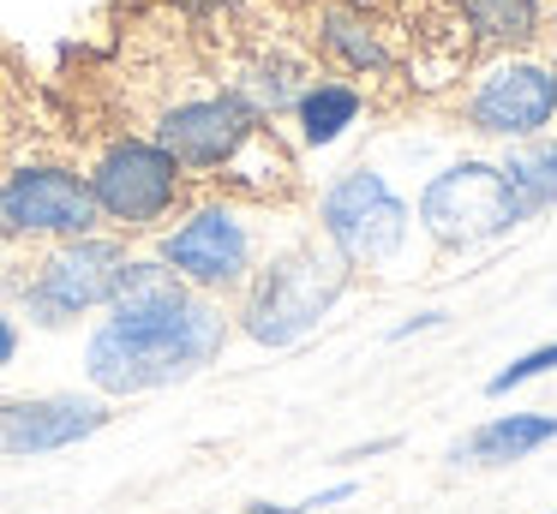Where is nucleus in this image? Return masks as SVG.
<instances>
[{"label":"nucleus","instance_id":"obj_3","mask_svg":"<svg viewBox=\"0 0 557 514\" xmlns=\"http://www.w3.org/2000/svg\"><path fill=\"white\" fill-rule=\"evenodd\" d=\"M121 263H126V239H102V234L30 239V251L7 258L0 293L13 299L30 323H42V329H66L73 317L109 305V287Z\"/></svg>","mask_w":557,"mask_h":514},{"label":"nucleus","instance_id":"obj_16","mask_svg":"<svg viewBox=\"0 0 557 514\" xmlns=\"http://www.w3.org/2000/svg\"><path fill=\"white\" fill-rule=\"evenodd\" d=\"M354 490H360V485H354V478H348V485H330V490H318V497H306L300 509H330V502H348Z\"/></svg>","mask_w":557,"mask_h":514},{"label":"nucleus","instance_id":"obj_6","mask_svg":"<svg viewBox=\"0 0 557 514\" xmlns=\"http://www.w3.org/2000/svg\"><path fill=\"white\" fill-rule=\"evenodd\" d=\"M318 222H324V239L354 269L360 263L366 269H389L408 246V203L372 167H348L342 179H330L324 198H318Z\"/></svg>","mask_w":557,"mask_h":514},{"label":"nucleus","instance_id":"obj_9","mask_svg":"<svg viewBox=\"0 0 557 514\" xmlns=\"http://www.w3.org/2000/svg\"><path fill=\"white\" fill-rule=\"evenodd\" d=\"M461 120L485 138H540L557 120V84L552 66H533V60H504L492 66L461 102Z\"/></svg>","mask_w":557,"mask_h":514},{"label":"nucleus","instance_id":"obj_2","mask_svg":"<svg viewBox=\"0 0 557 514\" xmlns=\"http://www.w3.org/2000/svg\"><path fill=\"white\" fill-rule=\"evenodd\" d=\"M61 120L73 126L66 138L78 143V174H85L90 198H97L102 222H109L114 234H150V227L174 222V215H186L205 198V186H198L162 143H150L145 131L121 126V120H114L109 108H97L90 96L66 90Z\"/></svg>","mask_w":557,"mask_h":514},{"label":"nucleus","instance_id":"obj_13","mask_svg":"<svg viewBox=\"0 0 557 514\" xmlns=\"http://www.w3.org/2000/svg\"><path fill=\"white\" fill-rule=\"evenodd\" d=\"M366 108V96L354 90V84L342 78H312L306 84V96L294 102V114H300V138L306 143H336L342 126H354Z\"/></svg>","mask_w":557,"mask_h":514},{"label":"nucleus","instance_id":"obj_10","mask_svg":"<svg viewBox=\"0 0 557 514\" xmlns=\"http://www.w3.org/2000/svg\"><path fill=\"white\" fill-rule=\"evenodd\" d=\"M109 425V401L90 394H25L0 401V454H54L97 437Z\"/></svg>","mask_w":557,"mask_h":514},{"label":"nucleus","instance_id":"obj_11","mask_svg":"<svg viewBox=\"0 0 557 514\" xmlns=\"http://www.w3.org/2000/svg\"><path fill=\"white\" fill-rule=\"evenodd\" d=\"M306 24H312L306 42H312L318 54H330L342 72H354V78H389V72H396V54H389L384 30H377L360 7H348V0H318V7L306 12Z\"/></svg>","mask_w":557,"mask_h":514},{"label":"nucleus","instance_id":"obj_15","mask_svg":"<svg viewBox=\"0 0 557 514\" xmlns=\"http://www.w3.org/2000/svg\"><path fill=\"white\" fill-rule=\"evenodd\" d=\"M545 371H557V341H552V347H533V353H521L516 365H504L492 383H485V394H509V389H521V383L545 377Z\"/></svg>","mask_w":557,"mask_h":514},{"label":"nucleus","instance_id":"obj_8","mask_svg":"<svg viewBox=\"0 0 557 514\" xmlns=\"http://www.w3.org/2000/svg\"><path fill=\"white\" fill-rule=\"evenodd\" d=\"M252 227L234 215V198H198L181 215V227L162 234V263L193 293H240L252 281Z\"/></svg>","mask_w":557,"mask_h":514},{"label":"nucleus","instance_id":"obj_17","mask_svg":"<svg viewBox=\"0 0 557 514\" xmlns=\"http://www.w3.org/2000/svg\"><path fill=\"white\" fill-rule=\"evenodd\" d=\"M437 323H444V311H425V317H413V323H401V329H389V341H408V335L437 329Z\"/></svg>","mask_w":557,"mask_h":514},{"label":"nucleus","instance_id":"obj_21","mask_svg":"<svg viewBox=\"0 0 557 514\" xmlns=\"http://www.w3.org/2000/svg\"><path fill=\"white\" fill-rule=\"evenodd\" d=\"M0 246H7V222H0Z\"/></svg>","mask_w":557,"mask_h":514},{"label":"nucleus","instance_id":"obj_18","mask_svg":"<svg viewBox=\"0 0 557 514\" xmlns=\"http://www.w3.org/2000/svg\"><path fill=\"white\" fill-rule=\"evenodd\" d=\"M13 353H18V329H13V317L0 311V365H13Z\"/></svg>","mask_w":557,"mask_h":514},{"label":"nucleus","instance_id":"obj_12","mask_svg":"<svg viewBox=\"0 0 557 514\" xmlns=\"http://www.w3.org/2000/svg\"><path fill=\"white\" fill-rule=\"evenodd\" d=\"M557 442V413H504V418H485L468 442L449 449V461H468V466H509V461H528L533 449Z\"/></svg>","mask_w":557,"mask_h":514},{"label":"nucleus","instance_id":"obj_20","mask_svg":"<svg viewBox=\"0 0 557 514\" xmlns=\"http://www.w3.org/2000/svg\"><path fill=\"white\" fill-rule=\"evenodd\" d=\"M246 514H294V509H276V502H252Z\"/></svg>","mask_w":557,"mask_h":514},{"label":"nucleus","instance_id":"obj_4","mask_svg":"<svg viewBox=\"0 0 557 514\" xmlns=\"http://www.w3.org/2000/svg\"><path fill=\"white\" fill-rule=\"evenodd\" d=\"M354 263L342 258L336 246H294L282 258H270L258 269V281H246V299H240V329L252 335L258 347H294L306 329L330 317V305L342 299Z\"/></svg>","mask_w":557,"mask_h":514},{"label":"nucleus","instance_id":"obj_5","mask_svg":"<svg viewBox=\"0 0 557 514\" xmlns=\"http://www.w3.org/2000/svg\"><path fill=\"white\" fill-rule=\"evenodd\" d=\"M0 222H7L13 246L102 234V210L90 198L85 174L61 155H25L0 174Z\"/></svg>","mask_w":557,"mask_h":514},{"label":"nucleus","instance_id":"obj_23","mask_svg":"<svg viewBox=\"0 0 557 514\" xmlns=\"http://www.w3.org/2000/svg\"><path fill=\"white\" fill-rule=\"evenodd\" d=\"M552 18H557V12H552Z\"/></svg>","mask_w":557,"mask_h":514},{"label":"nucleus","instance_id":"obj_1","mask_svg":"<svg viewBox=\"0 0 557 514\" xmlns=\"http://www.w3.org/2000/svg\"><path fill=\"white\" fill-rule=\"evenodd\" d=\"M228 341V317L193 293L162 258H126L109 287V323L90 335L85 371L102 394H145L186 383Z\"/></svg>","mask_w":557,"mask_h":514},{"label":"nucleus","instance_id":"obj_19","mask_svg":"<svg viewBox=\"0 0 557 514\" xmlns=\"http://www.w3.org/2000/svg\"><path fill=\"white\" fill-rule=\"evenodd\" d=\"M396 442H401V437H377V442H366V449H348L342 461H372V454H389Z\"/></svg>","mask_w":557,"mask_h":514},{"label":"nucleus","instance_id":"obj_14","mask_svg":"<svg viewBox=\"0 0 557 514\" xmlns=\"http://www.w3.org/2000/svg\"><path fill=\"white\" fill-rule=\"evenodd\" d=\"M497 167H504V186H509V198H516L521 215H540L557 203V143L521 138V150Z\"/></svg>","mask_w":557,"mask_h":514},{"label":"nucleus","instance_id":"obj_22","mask_svg":"<svg viewBox=\"0 0 557 514\" xmlns=\"http://www.w3.org/2000/svg\"><path fill=\"white\" fill-rule=\"evenodd\" d=\"M552 84H557V66H552Z\"/></svg>","mask_w":557,"mask_h":514},{"label":"nucleus","instance_id":"obj_7","mask_svg":"<svg viewBox=\"0 0 557 514\" xmlns=\"http://www.w3.org/2000/svg\"><path fill=\"white\" fill-rule=\"evenodd\" d=\"M528 215L516 210L497 162H456L437 179H425V191H420V227L444 251H473L485 239H504Z\"/></svg>","mask_w":557,"mask_h":514}]
</instances>
